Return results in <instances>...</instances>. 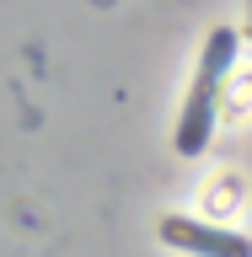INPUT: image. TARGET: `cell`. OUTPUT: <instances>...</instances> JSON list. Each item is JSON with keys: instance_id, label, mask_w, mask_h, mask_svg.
Segmentation results:
<instances>
[{"instance_id": "cell-2", "label": "cell", "mask_w": 252, "mask_h": 257, "mask_svg": "<svg viewBox=\"0 0 252 257\" xmlns=\"http://www.w3.org/2000/svg\"><path fill=\"white\" fill-rule=\"evenodd\" d=\"M161 241L166 246H183V252L199 257H252V241L236 230H220V225H199L188 214H166L161 220Z\"/></svg>"}, {"instance_id": "cell-1", "label": "cell", "mask_w": 252, "mask_h": 257, "mask_svg": "<svg viewBox=\"0 0 252 257\" xmlns=\"http://www.w3.org/2000/svg\"><path fill=\"white\" fill-rule=\"evenodd\" d=\"M231 59H236V32L215 27L204 54H199V75H193V91H188V102H183V118H177V150H183V156H199L209 145L215 102H220V86H225V75H231Z\"/></svg>"}]
</instances>
